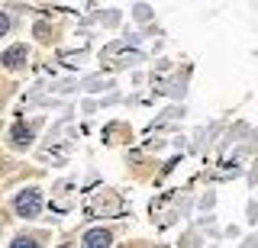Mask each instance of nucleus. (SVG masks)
Returning a JSON list of instances; mask_svg holds the SVG:
<instances>
[{
	"mask_svg": "<svg viewBox=\"0 0 258 248\" xmlns=\"http://www.w3.org/2000/svg\"><path fill=\"white\" fill-rule=\"evenodd\" d=\"M10 135H13V142H16V145H29V142H32V129H26L23 123H16Z\"/></svg>",
	"mask_w": 258,
	"mask_h": 248,
	"instance_id": "nucleus-4",
	"label": "nucleus"
},
{
	"mask_svg": "<svg viewBox=\"0 0 258 248\" xmlns=\"http://www.w3.org/2000/svg\"><path fill=\"white\" fill-rule=\"evenodd\" d=\"M26 45H13V48H7V52H3V58H0V62L7 65V68H20V65L26 62Z\"/></svg>",
	"mask_w": 258,
	"mask_h": 248,
	"instance_id": "nucleus-2",
	"label": "nucleus"
},
{
	"mask_svg": "<svg viewBox=\"0 0 258 248\" xmlns=\"http://www.w3.org/2000/svg\"><path fill=\"white\" fill-rule=\"evenodd\" d=\"M36 32H39V39H48V26H46V23L36 26Z\"/></svg>",
	"mask_w": 258,
	"mask_h": 248,
	"instance_id": "nucleus-7",
	"label": "nucleus"
},
{
	"mask_svg": "<svg viewBox=\"0 0 258 248\" xmlns=\"http://www.w3.org/2000/svg\"><path fill=\"white\" fill-rule=\"evenodd\" d=\"M7 29H10V20L7 13H0V36H7Z\"/></svg>",
	"mask_w": 258,
	"mask_h": 248,
	"instance_id": "nucleus-6",
	"label": "nucleus"
},
{
	"mask_svg": "<svg viewBox=\"0 0 258 248\" xmlns=\"http://www.w3.org/2000/svg\"><path fill=\"white\" fill-rule=\"evenodd\" d=\"M149 7H145V3H139V7H136V20H142V23H145V20H149Z\"/></svg>",
	"mask_w": 258,
	"mask_h": 248,
	"instance_id": "nucleus-5",
	"label": "nucleus"
},
{
	"mask_svg": "<svg viewBox=\"0 0 258 248\" xmlns=\"http://www.w3.org/2000/svg\"><path fill=\"white\" fill-rule=\"evenodd\" d=\"M13 206H16V213H20V216L36 219V216H39V209H42L39 190H36V187H26V190H20V194H16V200H13Z\"/></svg>",
	"mask_w": 258,
	"mask_h": 248,
	"instance_id": "nucleus-1",
	"label": "nucleus"
},
{
	"mask_svg": "<svg viewBox=\"0 0 258 248\" xmlns=\"http://www.w3.org/2000/svg\"><path fill=\"white\" fill-rule=\"evenodd\" d=\"M81 245H87V248H100V245H110V232H103V229H91V232H84Z\"/></svg>",
	"mask_w": 258,
	"mask_h": 248,
	"instance_id": "nucleus-3",
	"label": "nucleus"
},
{
	"mask_svg": "<svg viewBox=\"0 0 258 248\" xmlns=\"http://www.w3.org/2000/svg\"><path fill=\"white\" fill-rule=\"evenodd\" d=\"M13 245H16V248H23V245H29V248H32V245H36V242H32V239H16Z\"/></svg>",
	"mask_w": 258,
	"mask_h": 248,
	"instance_id": "nucleus-8",
	"label": "nucleus"
}]
</instances>
